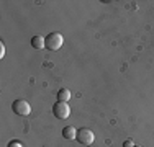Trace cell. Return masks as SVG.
Returning a JSON list of instances; mask_svg holds the SVG:
<instances>
[{"label": "cell", "instance_id": "52a82bcc", "mask_svg": "<svg viewBox=\"0 0 154 147\" xmlns=\"http://www.w3.org/2000/svg\"><path fill=\"white\" fill-rule=\"evenodd\" d=\"M71 92L67 90V88H61L59 92H57V101H66L67 103L69 100H71Z\"/></svg>", "mask_w": 154, "mask_h": 147}, {"label": "cell", "instance_id": "3957f363", "mask_svg": "<svg viewBox=\"0 0 154 147\" xmlns=\"http://www.w3.org/2000/svg\"><path fill=\"white\" fill-rule=\"evenodd\" d=\"M53 115L57 119H67L71 116V108H69V105L66 101H57L53 106Z\"/></svg>", "mask_w": 154, "mask_h": 147}, {"label": "cell", "instance_id": "6da1fadb", "mask_svg": "<svg viewBox=\"0 0 154 147\" xmlns=\"http://www.w3.org/2000/svg\"><path fill=\"white\" fill-rule=\"evenodd\" d=\"M45 39H46V47L49 51H59L62 47V43H64V38H62L61 33H49Z\"/></svg>", "mask_w": 154, "mask_h": 147}, {"label": "cell", "instance_id": "8fae6325", "mask_svg": "<svg viewBox=\"0 0 154 147\" xmlns=\"http://www.w3.org/2000/svg\"><path fill=\"white\" fill-rule=\"evenodd\" d=\"M134 147H141V146H134Z\"/></svg>", "mask_w": 154, "mask_h": 147}, {"label": "cell", "instance_id": "30bf717a", "mask_svg": "<svg viewBox=\"0 0 154 147\" xmlns=\"http://www.w3.org/2000/svg\"><path fill=\"white\" fill-rule=\"evenodd\" d=\"M5 56V46H3V43L0 41V57Z\"/></svg>", "mask_w": 154, "mask_h": 147}, {"label": "cell", "instance_id": "7a4b0ae2", "mask_svg": "<svg viewBox=\"0 0 154 147\" xmlns=\"http://www.w3.org/2000/svg\"><path fill=\"white\" fill-rule=\"evenodd\" d=\"M75 139H77V142L82 144V146H92L94 141H95V136L89 128H80V129H77Z\"/></svg>", "mask_w": 154, "mask_h": 147}, {"label": "cell", "instance_id": "277c9868", "mask_svg": "<svg viewBox=\"0 0 154 147\" xmlns=\"http://www.w3.org/2000/svg\"><path fill=\"white\" fill-rule=\"evenodd\" d=\"M12 110H13V113L18 115V116H28L31 113L30 103L25 101V100H15L13 105H12Z\"/></svg>", "mask_w": 154, "mask_h": 147}, {"label": "cell", "instance_id": "8992f818", "mask_svg": "<svg viewBox=\"0 0 154 147\" xmlns=\"http://www.w3.org/2000/svg\"><path fill=\"white\" fill-rule=\"evenodd\" d=\"M62 136H64L66 139H69V141H72V139H75V136H77V129L74 126H66L64 129H62Z\"/></svg>", "mask_w": 154, "mask_h": 147}, {"label": "cell", "instance_id": "9c48e42d", "mask_svg": "<svg viewBox=\"0 0 154 147\" xmlns=\"http://www.w3.org/2000/svg\"><path fill=\"white\" fill-rule=\"evenodd\" d=\"M123 147H134L133 139H128V141H125V142H123Z\"/></svg>", "mask_w": 154, "mask_h": 147}, {"label": "cell", "instance_id": "5b68a950", "mask_svg": "<svg viewBox=\"0 0 154 147\" xmlns=\"http://www.w3.org/2000/svg\"><path fill=\"white\" fill-rule=\"evenodd\" d=\"M31 46L35 47V49H43V47H46V39L43 38V36H33Z\"/></svg>", "mask_w": 154, "mask_h": 147}, {"label": "cell", "instance_id": "ba28073f", "mask_svg": "<svg viewBox=\"0 0 154 147\" xmlns=\"http://www.w3.org/2000/svg\"><path fill=\"white\" fill-rule=\"evenodd\" d=\"M7 147H23V144H21L20 141H10Z\"/></svg>", "mask_w": 154, "mask_h": 147}]
</instances>
